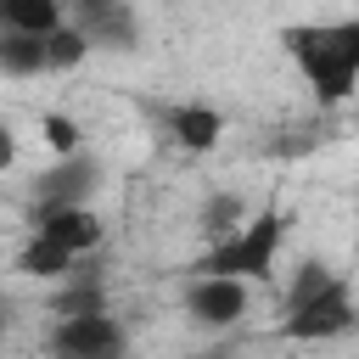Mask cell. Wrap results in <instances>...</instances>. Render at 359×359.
<instances>
[{"mask_svg": "<svg viewBox=\"0 0 359 359\" xmlns=\"http://www.w3.org/2000/svg\"><path fill=\"white\" fill-rule=\"evenodd\" d=\"M280 50L292 56L297 79L314 90L320 107H342L359 90V17H331V22H286Z\"/></svg>", "mask_w": 359, "mask_h": 359, "instance_id": "cell-1", "label": "cell"}, {"mask_svg": "<svg viewBox=\"0 0 359 359\" xmlns=\"http://www.w3.org/2000/svg\"><path fill=\"white\" fill-rule=\"evenodd\" d=\"M280 241H286V213L269 202L258 208L241 230H230L224 241H208V252L185 269V275H236V280H269L275 275V258H280Z\"/></svg>", "mask_w": 359, "mask_h": 359, "instance_id": "cell-2", "label": "cell"}, {"mask_svg": "<svg viewBox=\"0 0 359 359\" xmlns=\"http://www.w3.org/2000/svg\"><path fill=\"white\" fill-rule=\"evenodd\" d=\"M359 325V297H353V280L348 275H331L314 297L303 303H280V325L275 337L286 342H337Z\"/></svg>", "mask_w": 359, "mask_h": 359, "instance_id": "cell-3", "label": "cell"}, {"mask_svg": "<svg viewBox=\"0 0 359 359\" xmlns=\"http://www.w3.org/2000/svg\"><path fill=\"white\" fill-rule=\"evenodd\" d=\"M45 353L50 359H129V331H123V320L112 309L62 314V320H50Z\"/></svg>", "mask_w": 359, "mask_h": 359, "instance_id": "cell-4", "label": "cell"}, {"mask_svg": "<svg viewBox=\"0 0 359 359\" xmlns=\"http://www.w3.org/2000/svg\"><path fill=\"white\" fill-rule=\"evenodd\" d=\"M101 185H107V163L95 151H67V157H50L34 174L28 208H84V202L101 196Z\"/></svg>", "mask_w": 359, "mask_h": 359, "instance_id": "cell-5", "label": "cell"}, {"mask_svg": "<svg viewBox=\"0 0 359 359\" xmlns=\"http://www.w3.org/2000/svg\"><path fill=\"white\" fill-rule=\"evenodd\" d=\"M252 280H236V275H185V292H180V303H185V314L202 325V331H236L241 320H247V303H252V292H247Z\"/></svg>", "mask_w": 359, "mask_h": 359, "instance_id": "cell-6", "label": "cell"}, {"mask_svg": "<svg viewBox=\"0 0 359 359\" xmlns=\"http://www.w3.org/2000/svg\"><path fill=\"white\" fill-rule=\"evenodd\" d=\"M67 22H79L95 50H135L140 45L135 0H67Z\"/></svg>", "mask_w": 359, "mask_h": 359, "instance_id": "cell-7", "label": "cell"}, {"mask_svg": "<svg viewBox=\"0 0 359 359\" xmlns=\"http://www.w3.org/2000/svg\"><path fill=\"white\" fill-rule=\"evenodd\" d=\"M28 224H34L45 241L67 247L73 258L101 252V241H107V224H101L95 202H84V208H28Z\"/></svg>", "mask_w": 359, "mask_h": 359, "instance_id": "cell-8", "label": "cell"}, {"mask_svg": "<svg viewBox=\"0 0 359 359\" xmlns=\"http://www.w3.org/2000/svg\"><path fill=\"white\" fill-rule=\"evenodd\" d=\"M163 135H168L180 151H213L219 135H224V118H219L213 107H202V101H174V107L163 112Z\"/></svg>", "mask_w": 359, "mask_h": 359, "instance_id": "cell-9", "label": "cell"}, {"mask_svg": "<svg viewBox=\"0 0 359 359\" xmlns=\"http://www.w3.org/2000/svg\"><path fill=\"white\" fill-rule=\"evenodd\" d=\"M17 269H22L28 280H67V275L79 269V258H73L67 247L45 241L39 230H28V241H22V252H17Z\"/></svg>", "mask_w": 359, "mask_h": 359, "instance_id": "cell-10", "label": "cell"}, {"mask_svg": "<svg viewBox=\"0 0 359 359\" xmlns=\"http://www.w3.org/2000/svg\"><path fill=\"white\" fill-rule=\"evenodd\" d=\"M67 22V0H0V28L17 34H56Z\"/></svg>", "mask_w": 359, "mask_h": 359, "instance_id": "cell-11", "label": "cell"}, {"mask_svg": "<svg viewBox=\"0 0 359 359\" xmlns=\"http://www.w3.org/2000/svg\"><path fill=\"white\" fill-rule=\"evenodd\" d=\"M0 67H6L11 79H39V73H50V67H45V34H17V28H6V34H0Z\"/></svg>", "mask_w": 359, "mask_h": 359, "instance_id": "cell-12", "label": "cell"}, {"mask_svg": "<svg viewBox=\"0 0 359 359\" xmlns=\"http://www.w3.org/2000/svg\"><path fill=\"white\" fill-rule=\"evenodd\" d=\"M252 213H247V202L236 196V191H208V202L196 208V224H202V236L208 241H224L230 230H241Z\"/></svg>", "mask_w": 359, "mask_h": 359, "instance_id": "cell-13", "label": "cell"}, {"mask_svg": "<svg viewBox=\"0 0 359 359\" xmlns=\"http://www.w3.org/2000/svg\"><path fill=\"white\" fill-rule=\"evenodd\" d=\"M90 50H95V45L84 39V28H79V22H62L56 34H45V67H50V73H73Z\"/></svg>", "mask_w": 359, "mask_h": 359, "instance_id": "cell-14", "label": "cell"}, {"mask_svg": "<svg viewBox=\"0 0 359 359\" xmlns=\"http://www.w3.org/2000/svg\"><path fill=\"white\" fill-rule=\"evenodd\" d=\"M39 135H45V146H50L56 157H67V151H84V129H79L67 112H45V118H39Z\"/></svg>", "mask_w": 359, "mask_h": 359, "instance_id": "cell-15", "label": "cell"}, {"mask_svg": "<svg viewBox=\"0 0 359 359\" xmlns=\"http://www.w3.org/2000/svg\"><path fill=\"white\" fill-rule=\"evenodd\" d=\"M196 359H241V348H236V342H213V348H202Z\"/></svg>", "mask_w": 359, "mask_h": 359, "instance_id": "cell-16", "label": "cell"}]
</instances>
